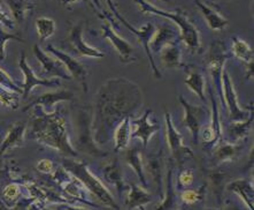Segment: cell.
Wrapping results in <instances>:
<instances>
[{
  "label": "cell",
  "mask_w": 254,
  "mask_h": 210,
  "mask_svg": "<svg viewBox=\"0 0 254 210\" xmlns=\"http://www.w3.org/2000/svg\"><path fill=\"white\" fill-rule=\"evenodd\" d=\"M5 2L9 7L14 20L17 21L19 23L23 22L28 12L32 8L28 0H5Z\"/></svg>",
  "instance_id": "cell-28"
},
{
  "label": "cell",
  "mask_w": 254,
  "mask_h": 210,
  "mask_svg": "<svg viewBox=\"0 0 254 210\" xmlns=\"http://www.w3.org/2000/svg\"><path fill=\"white\" fill-rule=\"evenodd\" d=\"M195 5H197L198 8L200 9L202 16L205 17L206 22H207L208 27L212 29V30L220 31L228 27L229 21H228L226 17L221 15L217 10L212 8V7H209L208 5H206V3L201 2L200 0H195Z\"/></svg>",
  "instance_id": "cell-20"
},
{
  "label": "cell",
  "mask_w": 254,
  "mask_h": 210,
  "mask_svg": "<svg viewBox=\"0 0 254 210\" xmlns=\"http://www.w3.org/2000/svg\"><path fill=\"white\" fill-rule=\"evenodd\" d=\"M222 94L223 104L226 103L232 121H245L251 117L250 113H248V112L239 106L237 95H236L234 88V83L231 81L230 75L226 71H223L222 74Z\"/></svg>",
  "instance_id": "cell-9"
},
{
  "label": "cell",
  "mask_w": 254,
  "mask_h": 210,
  "mask_svg": "<svg viewBox=\"0 0 254 210\" xmlns=\"http://www.w3.org/2000/svg\"><path fill=\"white\" fill-rule=\"evenodd\" d=\"M37 170L43 173H50L53 170V163L50 159H41L37 163Z\"/></svg>",
  "instance_id": "cell-42"
},
{
  "label": "cell",
  "mask_w": 254,
  "mask_h": 210,
  "mask_svg": "<svg viewBox=\"0 0 254 210\" xmlns=\"http://www.w3.org/2000/svg\"><path fill=\"white\" fill-rule=\"evenodd\" d=\"M47 51L52 53L58 60H60L64 64L67 72H69L71 77L81 83L83 90L85 93H88V81H86L88 80V72H86V68L77 59H75V58H72L69 54L56 49L53 45H47Z\"/></svg>",
  "instance_id": "cell-10"
},
{
  "label": "cell",
  "mask_w": 254,
  "mask_h": 210,
  "mask_svg": "<svg viewBox=\"0 0 254 210\" xmlns=\"http://www.w3.org/2000/svg\"><path fill=\"white\" fill-rule=\"evenodd\" d=\"M20 94L6 89L0 85V103L9 108H17L20 103Z\"/></svg>",
  "instance_id": "cell-33"
},
{
  "label": "cell",
  "mask_w": 254,
  "mask_h": 210,
  "mask_svg": "<svg viewBox=\"0 0 254 210\" xmlns=\"http://www.w3.org/2000/svg\"><path fill=\"white\" fill-rule=\"evenodd\" d=\"M161 1H165V2H169L170 0H161Z\"/></svg>",
  "instance_id": "cell-48"
},
{
  "label": "cell",
  "mask_w": 254,
  "mask_h": 210,
  "mask_svg": "<svg viewBox=\"0 0 254 210\" xmlns=\"http://www.w3.org/2000/svg\"><path fill=\"white\" fill-rule=\"evenodd\" d=\"M201 137H202V140L205 141V142H207V143H216L215 133H214L213 128L210 127V125L206 126V127L202 129Z\"/></svg>",
  "instance_id": "cell-39"
},
{
  "label": "cell",
  "mask_w": 254,
  "mask_h": 210,
  "mask_svg": "<svg viewBox=\"0 0 254 210\" xmlns=\"http://www.w3.org/2000/svg\"><path fill=\"white\" fill-rule=\"evenodd\" d=\"M64 165L68 171L71 172L75 177H77V178L81 180V182L84 184L94 195H97V198L99 199L100 201H103L105 205L108 206V207L118 208L112 194L107 191V188L104 186L103 183L89 171L88 166H86L84 163L64 161Z\"/></svg>",
  "instance_id": "cell-4"
},
{
  "label": "cell",
  "mask_w": 254,
  "mask_h": 210,
  "mask_svg": "<svg viewBox=\"0 0 254 210\" xmlns=\"http://www.w3.org/2000/svg\"><path fill=\"white\" fill-rule=\"evenodd\" d=\"M92 106H83L77 115V144L78 149L91 156H106V153L101 151L93 140L92 133Z\"/></svg>",
  "instance_id": "cell-5"
},
{
  "label": "cell",
  "mask_w": 254,
  "mask_h": 210,
  "mask_svg": "<svg viewBox=\"0 0 254 210\" xmlns=\"http://www.w3.org/2000/svg\"><path fill=\"white\" fill-rule=\"evenodd\" d=\"M147 169L150 170L151 175L154 177L157 182H160L161 170H162V157L160 155L151 156L147 161Z\"/></svg>",
  "instance_id": "cell-34"
},
{
  "label": "cell",
  "mask_w": 254,
  "mask_h": 210,
  "mask_svg": "<svg viewBox=\"0 0 254 210\" xmlns=\"http://www.w3.org/2000/svg\"><path fill=\"white\" fill-rule=\"evenodd\" d=\"M61 1H63L64 6H70V5H75V3L81 1V0H61Z\"/></svg>",
  "instance_id": "cell-45"
},
{
  "label": "cell",
  "mask_w": 254,
  "mask_h": 210,
  "mask_svg": "<svg viewBox=\"0 0 254 210\" xmlns=\"http://www.w3.org/2000/svg\"><path fill=\"white\" fill-rule=\"evenodd\" d=\"M107 3H108V6H110L112 13H113V15L116 17V19H118L120 22L123 24V26L128 28L129 30L132 32L133 35L137 36V38H138L139 43H140L141 45H143L145 52H146V56L148 58V60H150V65H151L152 72H153L154 77L157 78V79H161L162 75L160 73V71L158 70L157 65H155V63H154L153 56H152L150 46H148V44H150V41H151L152 36H153L154 31H155V28H154L153 24H152V23H146L144 27H141L140 29H136L135 27H132L131 24H130L128 21H127L125 17L121 15V14H120L118 8H116V6H115V3H114L113 0H107Z\"/></svg>",
  "instance_id": "cell-7"
},
{
  "label": "cell",
  "mask_w": 254,
  "mask_h": 210,
  "mask_svg": "<svg viewBox=\"0 0 254 210\" xmlns=\"http://www.w3.org/2000/svg\"><path fill=\"white\" fill-rule=\"evenodd\" d=\"M227 188L229 191L235 192L241 197L248 207L253 210V187L250 182L245 179L235 180V182L228 185Z\"/></svg>",
  "instance_id": "cell-24"
},
{
  "label": "cell",
  "mask_w": 254,
  "mask_h": 210,
  "mask_svg": "<svg viewBox=\"0 0 254 210\" xmlns=\"http://www.w3.org/2000/svg\"><path fill=\"white\" fill-rule=\"evenodd\" d=\"M10 39H15V41L23 42L22 38L19 37L17 35L9 34V32L3 31L1 28H0V60H5L6 57V51H5V45L6 43L10 41Z\"/></svg>",
  "instance_id": "cell-35"
},
{
  "label": "cell",
  "mask_w": 254,
  "mask_h": 210,
  "mask_svg": "<svg viewBox=\"0 0 254 210\" xmlns=\"http://www.w3.org/2000/svg\"><path fill=\"white\" fill-rule=\"evenodd\" d=\"M25 131H27V126H25L23 122H15V124L10 127L6 137L2 141L1 148H0V155H3L15 147L22 146Z\"/></svg>",
  "instance_id": "cell-19"
},
{
  "label": "cell",
  "mask_w": 254,
  "mask_h": 210,
  "mask_svg": "<svg viewBox=\"0 0 254 210\" xmlns=\"http://www.w3.org/2000/svg\"><path fill=\"white\" fill-rule=\"evenodd\" d=\"M36 30L41 41H46L47 38L52 37L56 32V22L54 20L46 16H41L36 20Z\"/></svg>",
  "instance_id": "cell-29"
},
{
  "label": "cell",
  "mask_w": 254,
  "mask_h": 210,
  "mask_svg": "<svg viewBox=\"0 0 254 210\" xmlns=\"http://www.w3.org/2000/svg\"><path fill=\"white\" fill-rule=\"evenodd\" d=\"M232 53L239 60L249 64L253 61V50L245 41L242 38L234 37L232 38Z\"/></svg>",
  "instance_id": "cell-27"
},
{
  "label": "cell",
  "mask_w": 254,
  "mask_h": 210,
  "mask_svg": "<svg viewBox=\"0 0 254 210\" xmlns=\"http://www.w3.org/2000/svg\"><path fill=\"white\" fill-rule=\"evenodd\" d=\"M181 198H182V200L185 202V204L193 205V204H195V202L198 201L199 195H198V193L195 191L189 190V191H185Z\"/></svg>",
  "instance_id": "cell-40"
},
{
  "label": "cell",
  "mask_w": 254,
  "mask_h": 210,
  "mask_svg": "<svg viewBox=\"0 0 254 210\" xmlns=\"http://www.w3.org/2000/svg\"><path fill=\"white\" fill-rule=\"evenodd\" d=\"M0 23L8 29L14 28V22H13L12 17L8 15V13L3 10L1 5H0Z\"/></svg>",
  "instance_id": "cell-41"
},
{
  "label": "cell",
  "mask_w": 254,
  "mask_h": 210,
  "mask_svg": "<svg viewBox=\"0 0 254 210\" xmlns=\"http://www.w3.org/2000/svg\"><path fill=\"white\" fill-rule=\"evenodd\" d=\"M151 113V110H146L144 112V114L138 119L130 120V128H131L130 137H132V139L133 137H138L141 142H143L144 149L147 147L152 135L157 133L158 131H160V126L158 124L148 121V118H150Z\"/></svg>",
  "instance_id": "cell-15"
},
{
  "label": "cell",
  "mask_w": 254,
  "mask_h": 210,
  "mask_svg": "<svg viewBox=\"0 0 254 210\" xmlns=\"http://www.w3.org/2000/svg\"><path fill=\"white\" fill-rule=\"evenodd\" d=\"M101 30H103L104 37L107 38L112 43V45L115 48L116 52L119 53L120 61L121 63L129 64L136 60V58L132 57V45L128 41H126L125 38H122L121 36L116 34L113 27L108 23V21H104L103 24H101Z\"/></svg>",
  "instance_id": "cell-13"
},
{
  "label": "cell",
  "mask_w": 254,
  "mask_h": 210,
  "mask_svg": "<svg viewBox=\"0 0 254 210\" xmlns=\"http://www.w3.org/2000/svg\"><path fill=\"white\" fill-rule=\"evenodd\" d=\"M246 78L248 79H251L253 78V61H251V63L246 64Z\"/></svg>",
  "instance_id": "cell-44"
},
{
  "label": "cell",
  "mask_w": 254,
  "mask_h": 210,
  "mask_svg": "<svg viewBox=\"0 0 254 210\" xmlns=\"http://www.w3.org/2000/svg\"><path fill=\"white\" fill-rule=\"evenodd\" d=\"M104 175L105 178L107 179V182L113 184L116 187V190L119 191V193L121 194V192L123 190V175L118 163L115 162L110 166H107V168L105 169Z\"/></svg>",
  "instance_id": "cell-31"
},
{
  "label": "cell",
  "mask_w": 254,
  "mask_h": 210,
  "mask_svg": "<svg viewBox=\"0 0 254 210\" xmlns=\"http://www.w3.org/2000/svg\"><path fill=\"white\" fill-rule=\"evenodd\" d=\"M253 121V117H250L245 121H234V124L230 125L228 133L231 141L241 140L246 135H249L250 129H251V124Z\"/></svg>",
  "instance_id": "cell-30"
},
{
  "label": "cell",
  "mask_w": 254,
  "mask_h": 210,
  "mask_svg": "<svg viewBox=\"0 0 254 210\" xmlns=\"http://www.w3.org/2000/svg\"><path fill=\"white\" fill-rule=\"evenodd\" d=\"M228 58H229V54L226 50V44L221 41L213 42L207 53V70L210 77H212L217 95L220 96L222 103V74L224 71V63H226Z\"/></svg>",
  "instance_id": "cell-6"
},
{
  "label": "cell",
  "mask_w": 254,
  "mask_h": 210,
  "mask_svg": "<svg viewBox=\"0 0 254 210\" xmlns=\"http://www.w3.org/2000/svg\"><path fill=\"white\" fill-rule=\"evenodd\" d=\"M20 194V190H19V186L15 184H10L8 186H6L5 190H3V195H5V198L9 199V200H13V199H16L19 197Z\"/></svg>",
  "instance_id": "cell-37"
},
{
  "label": "cell",
  "mask_w": 254,
  "mask_h": 210,
  "mask_svg": "<svg viewBox=\"0 0 254 210\" xmlns=\"http://www.w3.org/2000/svg\"><path fill=\"white\" fill-rule=\"evenodd\" d=\"M135 1L143 13L153 14V15L167 17V19L174 21L180 28V39H182L192 52L195 53L200 51L201 44L199 31L197 27L189 19L187 13L181 9H177L175 12H167V10L159 9L155 6L151 5L146 0H135Z\"/></svg>",
  "instance_id": "cell-3"
},
{
  "label": "cell",
  "mask_w": 254,
  "mask_h": 210,
  "mask_svg": "<svg viewBox=\"0 0 254 210\" xmlns=\"http://www.w3.org/2000/svg\"><path fill=\"white\" fill-rule=\"evenodd\" d=\"M172 173H173V169L169 170L168 172V190H167V192H168L169 194V198L167 199V200H165V202H163V205L161 206V210H166L167 208H169L170 206H172L173 204V188H172Z\"/></svg>",
  "instance_id": "cell-38"
},
{
  "label": "cell",
  "mask_w": 254,
  "mask_h": 210,
  "mask_svg": "<svg viewBox=\"0 0 254 210\" xmlns=\"http://www.w3.org/2000/svg\"><path fill=\"white\" fill-rule=\"evenodd\" d=\"M20 70L22 71L23 77H24V82L21 89H22V95L23 99H27V97L30 95V93L32 92V89L35 87L38 86H44V87H56V86H60V81L57 79H41L38 78L37 75L34 73L32 68L29 66V64L27 63V58H25V53L22 52L20 58V63H19Z\"/></svg>",
  "instance_id": "cell-12"
},
{
  "label": "cell",
  "mask_w": 254,
  "mask_h": 210,
  "mask_svg": "<svg viewBox=\"0 0 254 210\" xmlns=\"http://www.w3.org/2000/svg\"><path fill=\"white\" fill-rule=\"evenodd\" d=\"M32 119L30 137L37 142L53 148L67 156H77V151L71 146L68 136L66 119L59 110L46 112L39 105H36Z\"/></svg>",
  "instance_id": "cell-2"
},
{
  "label": "cell",
  "mask_w": 254,
  "mask_h": 210,
  "mask_svg": "<svg viewBox=\"0 0 254 210\" xmlns=\"http://www.w3.org/2000/svg\"><path fill=\"white\" fill-rule=\"evenodd\" d=\"M180 39V35L175 29L169 26H162L154 31L150 41V50L151 52H160L163 46L176 43Z\"/></svg>",
  "instance_id": "cell-17"
},
{
  "label": "cell",
  "mask_w": 254,
  "mask_h": 210,
  "mask_svg": "<svg viewBox=\"0 0 254 210\" xmlns=\"http://www.w3.org/2000/svg\"><path fill=\"white\" fill-rule=\"evenodd\" d=\"M130 120L131 117H126L120 124L116 126L113 139H114V150L116 153L121 151L123 149H127L129 144L130 134H131V128H130Z\"/></svg>",
  "instance_id": "cell-22"
},
{
  "label": "cell",
  "mask_w": 254,
  "mask_h": 210,
  "mask_svg": "<svg viewBox=\"0 0 254 210\" xmlns=\"http://www.w3.org/2000/svg\"><path fill=\"white\" fill-rule=\"evenodd\" d=\"M151 195L147 192L141 190L140 187L136 186V185H132L128 198H127V206L130 209L138 208L141 207V206L147 205L148 202H151Z\"/></svg>",
  "instance_id": "cell-26"
},
{
  "label": "cell",
  "mask_w": 254,
  "mask_h": 210,
  "mask_svg": "<svg viewBox=\"0 0 254 210\" xmlns=\"http://www.w3.org/2000/svg\"><path fill=\"white\" fill-rule=\"evenodd\" d=\"M67 210H86L84 208H79V207H67Z\"/></svg>",
  "instance_id": "cell-46"
},
{
  "label": "cell",
  "mask_w": 254,
  "mask_h": 210,
  "mask_svg": "<svg viewBox=\"0 0 254 210\" xmlns=\"http://www.w3.org/2000/svg\"><path fill=\"white\" fill-rule=\"evenodd\" d=\"M34 53L36 58H37L39 63L42 64L43 72L47 77L52 79H64V80H71L70 75L67 73L66 67L64 66V64L60 60H58L57 58L50 57L49 54H46L43 50L39 48L38 44L34 45Z\"/></svg>",
  "instance_id": "cell-16"
},
{
  "label": "cell",
  "mask_w": 254,
  "mask_h": 210,
  "mask_svg": "<svg viewBox=\"0 0 254 210\" xmlns=\"http://www.w3.org/2000/svg\"><path fill=\"white\" fill-rule=\"evenodd\" d=\"M0 85L5 87L6 89L12 90L14 93L22 94V89H21V87H17L16 83L13 81V79L10 78L5 71H2L1 68H0Z\"/></svg>",
  "instance_id": "cell-36"
},
{
  "label": "cell",
  "mask_w": 254,
  "mask_h": 210,
  "mask_svg": "<svg viewBox=\"0 0 254 210\" xmlns=\"http://www.w3.org/2000/svg\"><path fill=\"white\" fill-rule=\"evenodd\" d=\"M143 103L138 85L126 78L108 79L94 100L92 133L96 144L107 143L126 117H131Z\"/></svg>",
  "instance_id": "cell-1"
},
{
  "label": "cell",
  "mask_w": 254,
  "mask_h": 210,
  "mask_svg": "<svg viewBox=\"0 0 254 210\" xmlns=\"http://www.w3.org/2000/svg\"><path fill=\"white\" fill-rule=\"evenodd\" d=\"M160 59L167 68H179L182 66V52L176 43L163 46L160 51Z\"/></svg>",
  "instance_id": "cell-23"
},
{
  "label": "cell",
  "mask_w": 254,
  "mask_h": 210,
  "mask_svg": "<svg viewBox=\"0 0 254 210\" xmlns=\"http://www.w3.org/2000/svg\"><path fill=\"white\" fill-rule=\"evenodd\" d=\"M68 43H69L72 51L78 57L96 58V59L105 57V53L101 52L100 50L93 48V46L84 42V39H83V23L81 22L75 24L71 28L69 37H68Z\"/></svg>",
  "instance_id": "cell-14"
},
{
  "label": "cell",
  "mask_w": 254,
  "mask_h": 210,
  "mask_svg": "<svg viewBox=\"0 0 254 210\" xmlns=\"http://www.w3.org/2000/svg\"><path fill=\"white\" fill-rule=\"evenodd\" d=\"M193 182V172L191 170H187V171H183L180 175V183L183 185V186H189Z\"/></svg>",
  "instance_id": "cell-43"
},
{
  "label": "cell",
  "mask_w": 254,
  "mask_h": 210,
  "mask_svg": "<svg viewBox=\"0 0 254 210\" xmlns=\"http://www.w3.org/2000/svg\"><path fill=\"white\" fill-rule=\"evenodd\" d=\"M93 2H94V3H96V5H97V7H98V8H101V6H100V2H99V0H93Z\"/></svg>",
  "instance_id": "cell-47"
},
{
  "label": "cell",
  "mask_w": 254,
  "mask_h": 210,
  "mask_svg": "<svg viewBox=\"0 0 254 210\" xmlns=\"http://www.w3.org/2000/svg\"><path fill=\"white\" fill-rule=\"evenodd\" d=\"M187 79H185V85L188 88L192 90L195 95L199 97V100L205 102V88H206V81L204 75L198 68L195 67H187Z\"/></svg>",
  "instance_id": "cell-21"
},
{
  "label": "cell",
  "mask_w": 254,
  "mask_h": 210,
  "mask_svg": "<svg viewBox=\"0 0 254 210\" xmlns=\"http://www.w3.org/2000/svg\"><path fill=\"white\" fill-rule=\"evenodd\" d=\"M126 159H127V163L131 166V168L133 169V171L136 172V175L138 176V178L140 179L143 186L146 187L147 184H146V179H145V176H144L143 161H141V155H140L139 148L137 146L130 148V149L127 151Z\"/></svg>",
  "instance_id": "cell-25"
},
{
  "label": "cell",
  "mask_w": 254,
  "mask_h": 210,
  "mask_svg": "<svg viewBox=\"0 0 254 210\" xmlns=\"http://www.w3.org/2000/svg\"><path fill=\"white\" fill-rule=\"evenodd\" d=\"M179 100L184 108L183 124L185 127L190 129L192 140L194 143H197L200 128L204 125V122L207 120V110L201 105H192L183 96H180Z\"/></svg>",
  "instance_id": "cell-8"
},
{
  "label": "cell",
  "mask_w": 254,
  "mask_h": 210,
  "mask_svg": "<svg viewBox=\"0 0 254 210\" xmlns=\"http://www.w3.org/2000/svg\"><path fill=\"white\" fill-rule=\"evenodd\" d=\"M74 99V94L69 90H58V92H52V93H45L43 94L42 96H39L37 100H35L29 106L24 108V111H27L28 108L32 106H36V105H39L42 106L46 112H52L51 108H52L54 105L59 102H64V101H71Z\"/></svg>",
  "instance_id": "cell-18"
},
{
  "label": "cell",
  "mask_w": 254,
  "mask_h": 210,
  "mask_svg": "<svg viewBox=\"0 0 254 210\" xmlns=\"http://www.w3.org/2000/svg\"><path fill=\"white\" fill-rule=\"evenodd\" d=\"M239 150V147L237 144L231 143V142H222L217 144L216 149L214 150V157H215L217 161H228V159H231L235 156L236 153Z\"/></svg>",
  "instance_id": "cell-32"
},
{
  "label": "cell",
  "mask_w": 254,
  "mask_h": 210,
  "mask_svg": "<svg viewBox=\"0 0 254 210\" xmlns=\"http://www.w3.org/2000/svg\"><path fill=\"white\" fill-rule=\"evenodd\" d=\"M165 120H166V127H167V132H166L167 142H168V146L170 148V151H172L173 156L176 159L193 157V153H192V150L183 143L182 134L175 128V126L173 124L172 114H170L168 111H166Z\"/></svg>",
  "instance_id": "cell-11"
}]
</instances>
